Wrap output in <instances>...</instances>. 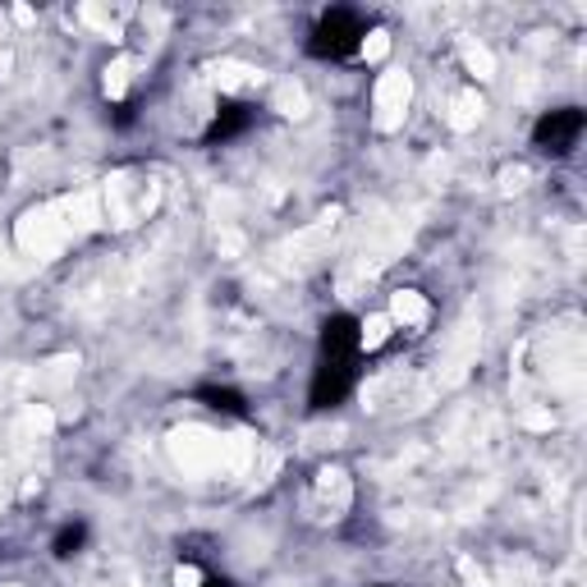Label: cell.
Returning <instances> with one entry per match:
<instances>
[{"mask_svg": "<svg viewBox=\"0 0 587 587\" xmlns=\"http://www.w3.org/2000/svg\"><path fill=\"white\" fill-rule=\"evenodd\" d=\"M359 363H363V327L349 312H335L321 321V354H317V372L308 386V404L317 408H335L354 395L359 386Z\"/></svg>", "mask_w": 587, "mask_h": 587, "instance_id": "1", "label": "cell"}, {"mask_svg": "<svg viewBox=\"0 0 587 587\" xmlns=\"http://www.w3.org/2000/svg\"><path fill=\"white\" fill-rule=\"evenodd\" d=\"M248 125H253V110H248L244 102H221V106H216V115H212L207 142H230V138H239Z\"/></svg>", "mask_w": 587, "mask_h": 587, "instance_id": "4", "label": "cell"}, {"mask_svg": "<svg viewBox=\"0 0 587 587\" xmlns=\"http://www.w3.org/2000/svg\"><path fill=\"white\" fill-rule=\"evenodd\" d=\"M583 110L578 106H561V110H546L542 120L533 125V142H537V152L546 157H569L578 138H583Z\"/></svg>", "mask_w": 587, "mask_h": 587, "instance_id": "3", "label": "cell"}, {"mask_svg": "<svg viewBox=\"0 0 587 587\" xmlns=\"http://www.w3.org/2000/svg\"><path fill=\"white\" fill-rule=\"evenodd\" d=\"M198 404H207V408H216V414H248V404H244V395L239 391H230V386H202L198 395H193Z\"/></svg>", "mask_w": 587, "mask_h": 587, "instance_id": "5", "label": "cell"}, {"mask_svg": "<svg viewBox=\"0 0 587 587\" xmlns=\"http://www.w3.org/2000/svg\"><path fill=\"white\" fill-rule=\"evenodd\" d=\"M363 19L354 10H327L317 19L312 38H308V51L317 61H344V55H354L363 46Z\"/></svg>", "mask_w": 587, "mask_h": 587, "instance_id": "2", "label": "cell"}, {"mask_svg": "<svg viewBox=\"0 0 587 587\" xmlns=\"http://www.w3.org/2000/svg\"><path fill=\"white\" fill-rule=\"evenodd\" d=\"M87 542V523H65L61 533L51 537V551H55V561H70V555H78Z\"/></svg>", "mask_w": 587, "mask_h": 587, "instance_id": "6", "label": "cell"}, {"mask_svg": "<svg viewBox=\"0 0 587 587\" xmlns=\"http://www.w3.org/2000/svg\"><path fill=\"white\" fill-rule=\"evenodd\" d=\"M202 587H234L230 578H202Z\"/></svg>", "mask_w": 587, "mask_h": 587, "instance_id": "7", "label": "cell"}]
</instances>
